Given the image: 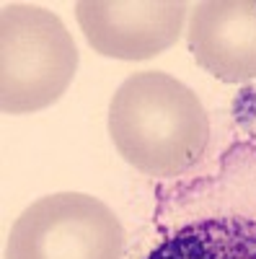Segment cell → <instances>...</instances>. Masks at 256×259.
I'll use <instances>...</instances> for the list:
<instances>
[{
    "mask_svg": "<svg viewBox=\"0 0 256 259\" xmlns=\"http://www.w3.org/2000/svg\"><path fill=\"white\" fill-rule=\"evenodd\" d=\"M78 47L47 8L6 3L0 11V106L6 114L47 109L68 91Z\"/></svg>",
    "mask_w": 256,
    "mask_h": 259,
    "instance_id": "cell-2",
    "label": "cell"
},
{
    "mask_svg": "<svg viewBox=\"0 0 256 259\" xmlns=\"http://www.w3.org/2000/svg\"><path fill=\"white\" fill-rule=\"evenodd\" d=\"M145 259H256V223L230 215L189 223Z\"/></svg>",
    "mask_w": 256,
    "mask_h": 259,
    "instance_id": "cell-6",
    "label": "cell"
},
{
    "mask_svg": "<svg viewBox=\"0 0 256 259\" xmlns=\"http://www.w3.org/2000/svg\"><path fill=\"white\" fill-rule=\"evenodd\" d=\"M6 259H124V228L98 197L55 192L16 218Z\"/></svg>",
    "mask_w": 256,
    "mask_h": 259,
    "instance_id": "cell-3",
    "label": "cell"
},
{
    "mask_svg": "<svg viewBox=\"0 0 256 259\" xmlns=\"http://www.w3.org/2000/svg\"><path fill=\"white\" fill-rule=\"evenodd\" d=\"M119 156L147 177H179L207 150L210 117L197 94L161 70L127 78L109 104Z\"/></svg>",
    "mask_w": 256,
    "mask_h": 259,
    "instance_id": "cell-1",
    "label": "cell"
},
{
    "mask_svg": "<svg viewBox=\"0 0 256 259\" xmlns=\"http://www.w3.org/2000/svg\"><path fill=\"white\" fill-rule=\"evenodd\" d=\"M189 50L225 83L256 78V0H207L191 13Z\"/></svg>",
    "mask_w": 256,
    "mask_h": 259,
    "instance_id": "cell-5",
    "label": "cell"
},
{
    "mask_svg": "<svg viewBox=\"0 0 256 259\" xmlns=\"http://www.w3.org/2000/svg\"><path fill=\"white\" fill-rule=\"evenodd\" d=\"M75 18L88 45L114 60H147L181 36L186 3L174 0H80Z\"/></svg>",
    "mask_w": 256,
    "mask_h": 259,
    "instance_id": "cell-4",
    "label": "cell"
}]
</instances>
